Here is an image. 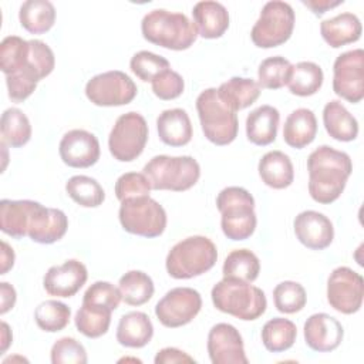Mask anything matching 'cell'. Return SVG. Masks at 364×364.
<instances>
[{
    "mask_svg": "<svg viewBox=\"0 0 364 364\" xmlns=\"http://www.w3.org/2000/svg\"><path fill=\"white\" fill-rule=\"evenodd\" d=\"M53 364H85L87 353L84 346L73 337L57 340L50 351Z\"/></svg>",
    "mask_w": 364,
    "mask_h": 364,
    "instance_id": "46",
    "label": "cell"
},
{
    "mask_svg": "<svg viewBox=\"0 0 364 364\" xmlns=\"http://www.w3.org/2000/svg\"><path fill=\"white\" fill-rule=\"evenodd\" d=\"M71 318L70 307L58 300L41 301L34 310L36 324L48 333L61 331L65 328Z\"/></svg>",
    "mask_w": 364,
    "mask_h": 364,
    "instance_id": "39",
    "label": "cell"
},
{
    "mask_svg": "<svg viewBox=\"0 0 364 364\" xmlns=\"http://www.w3.org/2000/svg\"><path fill=\"white\" fill-rule=\"evenodd\" d=\"M68 229L67 215L61 209L46 208L40 203L37 208L30 229L28 237L41 245H51L60 240Z\"/></svg>",
    "mask_w": 364,
    "mask_h": 364,
    "instance_id": "21",
    "label": "cell"
},
{
    "mask_svg": "<svg viewBox=\"0 0 364 364\" xmlns=\"http://www.w3.org/2000/svg\"><path fill=\"white\" fill-rule=\"evenodd\" d=\"M156 129L159 139L169 146H183L193 135L191 118L182 108L162 111L156 118Z\"/></svg>",
    "mask_w": 364,
    "mask_h": 364,
    "instance_id": "23",
    "label": "cell"
},
{
    "mask_svg": "<svg viewBox=\"0 0 364 364\" xmlns=\"http://www.w3.org/2000/svg\"><path fill=\"white\" fill-rule=\"evenodd\" d=\"M68 196L84 208H97L105 199V192L100 182L87 175L71 176L65 183Z\"/></svg>",
    "mask_w": 364,
    "mask_h": 364,
    "instance_id": "38",
    "label": "cell"
},
{
    "mask_svg": "<svg viewBox=\"0 0 364 364\" xmlns=\"http://www.w3.org/2000/svg\"><path fill=\"white\" fill-rule=\"evenodd\" d=\"M324 74L318 64L313 61H300L291 65L286 85L289 91L299 97H310L323 85Z\"/></svg>",
    "mask_w": 364,
    "mask_h": 364,
    "instance_id": "33",
    "label": "cell"
},
{
    "mask_svg": "<svg viewBox=\"0 0 364 364\" xmlns=\"http://www.w3.org/2000/svg\"><path fill=\"white\" fill-rule=\"evenodd\" d=\"M0 294H1V309H0V313L1 314H6L10 309L14 307V303H16V290L11 284L3 282L0 283Z\"/></svg>",
    "mask_w": 364,
    "mask_h": 364,
    "instance_id": "51",
    "label": "cell"
},
{
    "mask_svg": "<svg viewBox=\"0 0 364 364\" xmlns=\"http://www.w3.org/2000/svg\"><path fill=\"white\" fill-rule=\"evenodd\" d=\"M333 91L351 104L364 98V51L361 48L340 54L333 65Z\"/></svg>",
    "mask_w": 364,
    "mask_h": 364,
    "instance_id": "14",
    "label": "cell"
},
{
    "mask_svg": "<svg viewBox=\"0 0 364 364\" xmlns=\"http://www.w3.org/2000/svg\"><path fill=\"white\" fill-rule=\"evenodd\" d=\"M218 260L215 243L206 236H189L178 242L168 253L165 266L173 279H192L210 270Z\"/></svg>",
    "mask_w": 364,
    "mask_h": 364,
    "instance_id": "5",
    "label": "cell"
},
{
    "mask_svg": "<svg viewBox=\"0 0 364 364\" xmlns=\"http://www.w3.org/2000/svg\"><path fill=\"white\" fill-rule=\"evenodd\" d=\"M118 218L122 229L136 236L156 237L161 236L166 228V212L151 196L121 202Z\"/></svg>",
    "mask_w": 364,
    "mask_h": 364,
    "instance_id": "9",
    "label": "cell"
},
{
    "mask_svg": "<svg viewBox=\"0 0 364 364\" xmlns=\"http://www.w3.org/2000/svg\"><path fill=\"white\" fill-rule=\"evenodd\" d=\"M293 228L299 242L311 250H323L334 239L331 220L317 210L300 212L294 218Z\"/></svg>",
    "mask_w": 364,
    "mask_h": 364,
    "instance_id": "18",
    "label": "cell"
},
{
    "mask_svg": "<svg viewBox=\"0 0 364 364\" xmlns=\"http://www.w3.org/2000/svg\"><path fill=\"white\" fill-rule=\"evenodd\" d=\"M1 142L11 148L26 145L31 138V125L27 115L18 108H7L1 114Z\"/></svg>",
    "mask_w": 364,
    "mask_h": 364,
    "instance_id": "37",
    "label": "cell"
},
{
    "mask_svg": "<svg viewBox=\"0 0 364 364\" xmlns=\"http://www.w3.org/2000/svg\"><path fill=\"white\" fill-rule=\"evenodd\" d=\"M38 206L40 202L30 199H3L0 202V229L14 239L28 236V229Z\"/></svg>",
    "mask_w": 364,
    "mask_h": 364,
    "instance_id": "20",
    "label": "cell"
},
{
    "mask_svg": "<svg viewBox=\"0 0 364 364\" xmlns=\"http://www.w3.org/2000/svg\"><path fill=\"white\" fill-rule=\"evenodd\" d=\"M142 173L155 191L182 192L191 189L199 181L200 166L189 155H156L148 161Z\"/></svg>",
    "mask_w": 364,
    "mask_h": 364,
    "instance_id": "6",
    "label": "cell"
},
{
    "mask_svg": "<svg viewBox=\"0 0 364 364\" xmlns=\"http://www.w3.org/2000/svg\"><path fill=\"white\" fill-rule=\"evenodd\" d=\"M196 111L205 136L215 145H229L237 136V115L218 95L216 88H206L196 98Z\"/></svg>",
    "mask_w": 364,
    "mask_h": 364,
    "instance_id": "7",
    "label": "cell"
},
{
    "mask_svg": "<svg viewBox=\"0 0 364 364\" xmlns=\"http://www.w3.org/2000/svg\"><path fill=\"white\" fill-rule=\"evenodd\" d=\"M141 31L146 41L168 50H186L198 37L195 24L183 13L156 9L144 16Z\"/></svg>",
    "mask_w": 364,
    "mask_h": 364,
    "instance_id": "2",
    "label": "cell"
},
{
    "mask_svg": "<svg viewBox=\"0 0 364 364\" xmlns=\"http://www.w3.org/2000/svg\"><path fill=\"white\" fill-rule=\"evenodd\" d=\"M30 44L18 36H7L0 44V65L6 75H10L28 65Z\"/></svg>",
    "mask_w": 364,
    "mask_h": 364,
    "instance_id": "40",
    "label": "cell"
},
{
    "mask_svg": "<svg viewBox=\"0 0 364 364\" xmlns=\"http://www.w3.org/2000/svg\"><path fill=\"white\" fill-rule=\"evenodd\" d=\"M309 193L313 200L328 205L340 198L353 172L348 154L328 145L316 148L307 158Z\"/></svg>",
    "mask_w": 364,
    "mask_h": 364,
    "instance_id": "1",
    "label": "cell"
},
{
    "mask_svg": "<svg viewBox=\"0 0 364 364\" xmlns=\"http://www.w3.org/2000/svg\"><path fill=\"white\" fill-rule=\"evenodd\" d=\"M41 80L38 71L31 65L30 57H28V65L6 75V85H7V94L9 98L13 102H23L27 100L36 90L37 82Z\"/></svg>",
    "mask_w": 364,
    "mask_h": 364,
    "instance_id": "43",
    "label": "cell"
},
{
    "mask_svg": "<svg viewBox=\"0 0 364 364\" xmlns=\"http://www.w3.org/2000/svg\"><path fill=\"white\" fill-rule=\"evenodd\" d=\"M60 158L71 168H90L100 159L98 138L85 129L65 132L58 145Z\"/></svg>",
    "mask_w": 364,
    "mask_h": 364,
    "instance_id": "16",
    "label": "cell"
},
{
    "mask_svg": "<svg viewBox=\"0 0 364 364\" xmlns=\"http://www.w3.org/2000/svg\"><path fill=\"white\" fill-rule=\"evenodd\" d=\"M136 92L135 82L119 70L97 74L85 85L87 98L98 107L127 105L136 97Z\"/></svg>",
    "mask_w": 364,
    "mask_h": 364,
    "instance_id": "11",
    "label": "cell"
},
{
    "mask_svg": "<svg viewBox=\"0 0 364 364\" xmlns=\"http://www.w3.org/2000/svg\"><path fill=\"white\" fill-rule=\"evenodd\" d=\"M304 341L306 344L318 353H328L336 350L344 337V328L341 323L327 314H311L304 323Z\"/></svg>",
    "mask_w": 364,
    "mask_h": 364,
    "instance_id": "19",
    "label": "cell"
},
{
    "mask_svg": "<svg viewBox=\"0 0 364 364\" xmlns=\"http://www.w3.org/2000/svg\"><path fill=\"white\" fill-rule=\"evenodd\" d=\"M154 336V326L148 314L129 311L119 318L117 327V341L129 348L145 347Z\"/></svg>",
    "mask_w": 364,
    "mask_h": 364,
    "instance_id": "26",
    "label": "cell"
},
{
    "mask_svg": "<svg viewBox=\"0 0 364 364\" xmlns=\"http://www.w3.org/2000/svg\"><path fill=\"white\" fill-rule=\"evenodd\" d=\"M155 364H173V363H195V358L185 351L175 347H165L159 350L154 358Z\"/></svg>",
    "mask_w": 364,
    "mask_h": 364,
    "instance_id": "50",
    "label": "cell"
},
{
    "mask_svg": "<svg viewBox=\"0 0 364 364\" xmlns=\"http://www.w3.org/2000/svg\"><path fill=\"white\" fill-rule=\"evenodd\" d=\"M111 313L109 307L82 301L81 307L77 310L74 323L77 330L88 338H98L104 336L111 324Z\"/></svg>",
    "mask_w": 364,
    "mask_h": 364,
    "instance_id": "31",
    "label": "cell"
},
{
    "mask_svg": "<svg viewBox=\"0 0 364 364\" xmlns=\"http://www.w3.org/2000/svg\"><path fill=\"white\" fill-rule=\"evenodd\" d=\"M304 6H307L316 16H323L326 11H328L330 9H334L340 4H343V0H303L301 1Z\"/></svg>",
    "mask_w": 364,
    "mask_h": 364,
    "instance_id": "52",
    "label": "cell"
},
{
    "mask_svg": "<svg viewBox=\"0 0 364 364\" xmlns=\"http://www.w3.org/2000/svg\"><path fill=\"white\" fill-rule=\"evenodd\" d=\"M297 337V328L293 321L283 317H274L264 323L262 328V341L266 350L282 353L289 350Z\"/></svg>",
    "mask_w": 364,
    "mask_h": 364,
    "instance_id": "36",
    "label": "cell"
},
{
    "mask_svg": "<svg viewBox=\"0 0 364 364\" xmlns=\"http://www.w3.org/2000/svg\"><path fill=\"white\" fill-rule=\"evenodd\" d=\"M122 300L121 291L118 287L111 284L109 282H95L92 283L84 293L82 301L101 304L105 307H109L111 310H115Z\"/></svg>",
    "mask_w": 364,
    "mask_h": 364,
    "instance_id": "48",
    "label": "cell"
},
{
    "mask_svg": "<svg viewBox=\"0 0 364 364\" xmlns=\"http://www.w3.org/2000/svg\"><path fill=\"white\" fill-rule=\"evenodd\" d=\"M210 297L219 311L246 321L259 318L267 307L262 289L235 279L223 277L218 282L210 291Z\"/></svg>",
    "mask_w": 364,
    "mask_h": 364,
    "instance_id": "3",
    "label": "cell"
},
{
    "mask_svg": "<svg viewBox=\"0 0 364 364\" xmlns=\"http://www.w3.org/2000/svg\"><path fill=\"white\" fill-rule=\"evenodd\" d=\"M257 171L262 182L273 189H284L294 179L293 164L289 155L282 151L266 152L259 161Z\"/></svg>",
    "mask_w": 364,
    "mask_h": 364,
    "instance_id": "28",
    "label": "cell"
},
{
    "mask_svg": "<svg viewBox=\"0 0 364 364\" xmlns=\"http://www.w3.org/2000/svg\"><path fill=\"white\" fill-rule=\"evenodd\" d=\"M208 353L213 364L249 363L239 330L228 323H218L209 330Z\"/></svg>",
    "mask_w": 364,
    "mask_h": 364,
    "instance_id": "15",
    "label": "cell"
},
{
    "mask_svg": "<svg viewBox=\"0 0 364 364\" xmlns=\"http://www.w3.org/2000/svg\"><path fill=\"white\" fill-rule=\"evenodd\" d=\"M88 279V272L84 263L75 259L65 260L60 266H51L44 279V290L55 297H73L80 291Z\"/></svg>",
    "mask_w": 364,
    "mask_h": 364,
    "instance_id": "17",
    "label": "cell"
},
{
    "mask_svg": "<svg viewBox=\"0 0 364 364\" xmlns=\"http://www.w3.org/2000/svg\"><path fill=\"white\" fill-rule=\"evenodd\" d=\"M18 20L31 34L47 33L55 21V9L48 0H27L20 6Z\"/></svg>",
    "mask_w": 364,
    "mask_h": 364,
    "instance_id": "32",
    "label": "cell"
},
{
    "mask_svg": "<svg viewBox=\"0 0 364 364\" xmlns=\"http://www.w3.org/2000/svg\"><path fill=\"white\" fill-rule=\"evenodd\" d=\"M361 21L353 13H341L331 18L323 20L320 33L323 40L333 48L355 43L361 37Z\"/></svg>",
    "mask_w": 364,
    "mask_h": 364,
    "instance_id": "24",
    "label": "cell"
},
{
    "mask_svg": "<svg viewBox=\"0 0 364 364\" xmlns=\"http://www.w3.org/2000/svg\"><path fill=\"white\" fill-rule=\"evenodd\" d=\"M30 44V63L38 71L41 80L51 74L55 65L53 50L41 40H28Z\"/></svg>",
    "mask_w": 364,
    "mask_h": 364,
    "instance_id": "49",
    "label": "cell"
},
{
    "mask_svg": "<svg viewBox=\"0 0 364 364\" xmlns=\"http://www.w3.org/2000/svg\"><path fill=\"white\" fill-rule=\"evenodd\" d=\"M317 134V119L311 109L297 108L289 114L283 127L284 142L296 149L311 144Z\"/></svg>",
    "mask_w": 364,
    "mask_h": 364,
    "instance_id": "27",
    "label": "cell"
},
{
    "mask_svg": "<svg viewBox=\"0 0 364 364\" xmlns=\"http://www.w3.org/2000/svg\"><path fill=\"white\" fill-rule=\"evenodd\" d=\"M122 300L129 306H142L151 300L155 287L152 279L141 270H129L118 282Z\"/></svg>",
    "mask_w": 364,
    "mask_h": 364,
    "instance_id": "35",
    "label": "cell"
},
{
    "mask_svg": "<svg viewBox=\"0 0 364 364\" xmlns=\"http://www.w3.org/2000/svg\"><path fill=\"white\" fill-rule=\"evenodd\" d=\"M14 250L7 245V242L1 240V273L6 274L14 264Z\"/></svg>",
    "mask_w": 364,
    "mask_h": 364,
    "instance_id": "53",
    "label": "cell"
},
{
    "mask_svg": "<svg viewBox=\"0 0 364 364\" xmlns=\"http://www.w3.org/2000/svg\"><path fill=\"white\" fill-rule=\"evenodd\" d=\"M151 183L144 173L127 172L122 173L115 182V196L119 202L127 199L149 196Z\"/></svg>",
    "mask_w": 364,
    "mask_h": 364,
    "instance_id": "45",
    "label": "cell"
},
{
    "mask_svg": "<svg viewBox=\"0 0 364 364\" xmlns=\"http://www.w3.org/2000/svg\"><path fill=\"white\" fill-rule=\"evenodd\" d=\"M273 301L280 313L293 314L306 306L307 294L300 283L286 280L273 289Z\"/></svg>",
    "mask_w": 364,
    "mask_h": 364,
    "instance_id": "42",
    "label": "cell"
},
{
    "mask_svg": "<svg viewBox=\"0 0 364 364\" xmlns=\"http://www.w3.org/2000/svg\"><path fill=\"white\" fill-rule=\"evenodd\" d=\"M193 24L203 38H219L229 27V13L219 1H199L192 9Z\"/></svg>",
    "mask_w": 364,
    "mask_h": 364,
    "instance_id": "22",
    "label": "cell"
},
{
    "mask_svg": "<svg viewBox=\"0 0 364 364\" xmlns=\"http://www.w3.org/2000/svg\"><path fill=\"white\" fill-rule=\"evenodd\" d=\"M294 11L286 1H267L252 27L250 38L259 48H272L284 44L294 28Z\"/></svg>",
    "mask_w": 364,
    "mask_h": 364,
    "instance_id": "8",
    "label": "cell"
},
{
    "mask_svg": "<svg viewBox=\"0 0 364 364\" xmlns=\"http://www.w3.org/2000/svg\"><path fill=\"white\" fill-rule=\"evenodd\" d=\"M323 124L327 134L341 142L354 141L358 135V122L337 100L324 105Z\"/></svg>",
    "mask_w": 364,
    "mask_h": 364,
    "instance_id": "29",
    "label": "cell"
},
{
    "mask_svg": "<svg viewBox=\"0 0 364 364\" xmlns=\"http://www.w3.org/2000/svg\"><path fill=\"white\" fill-rule=\"evenodd\" d=\"M13 336H11V330L9 327L7 323H1V353H6V350L9 348V346L11 344Z\"/></svg>",
    "mask_w": 364,
    "mask_h": 364,
    "instance_id": "54",
    "label": "cell"
},
{
    "mask_svg": "<svg viewBox=\"0 0 364 364\" xmlns=\"http://www.w3.org/2000/svg\"><path fill=\"white\" fill-rule=\"evenodd\" d=\"M129 68L141 81H152L158 74L171 67L169 61L162 55L142 50L132 55Z\"/></svg>",
    "mask_w": 364,
    "mask_h": 364,
    "instance_id": "44",
    "label": "cell"
},
{
    "mask_svg": "<svg viewBox=\"0 0 364 364\" xmlns=\"http://www.w3.org/2000/svg\"><path fill=\"white\" fill-rule=\"evenodd\" d=\"M216 206L220 212V228L230 240L249 239L256 229L255 199L240 186H228L216 198Z\"/></svg>",
    "mask_w": 364,
    "mask_h": 364,
    "instance_id": "4",
    "label": "cell"
},
{
    "mask_svg": "<svg viewBox=\"0 0 364 364\" xmlns=\"http://www.w3.org/2000/svg\"><path fill=\"white\" fill-rule=\"evenodd\" d=\"M280 114L272 105H260L246 118V136L259 146H266L276 139Z\"/></svg>",
    "mask_w": 364,
    "mask_h": 364,
    "instance_id": "25",
    "label": "cell"
},
{
    "mask_svg": "<svg viewBox=\"0 0 364 364\" xmlns=\"http://www.w3.org/2000/svg\"><path fill=\"white\" fill-rule=\"evenodd\" d=\"M260 272V262L257 256L249 249L232 250L222 267L225 279H235L246 283H252L257 279Z\"/></svg>",
    "mask_w": 364,
    "mask_h": 364,
    "instance_id": "34",
    "label": "cell"
},
{
    "mask_svg": "<svg viewBox=\"0 0 364 364\" xmlns=\"http://www.w3.org/2000/svg\"><path fill=\"white\" fill-rule=\"evenodd\" d=\"M151 84H152L154 94L159 100H164V101L178 98L183 92V88H185V82H183L182 75L179 73L171 70V68L158 74L151 81Z\"/></svg>",
    "mask_w": 364,
    "mask_h": 364,
    "instance_id": "47",
    "label": "cell"
},
{
    "mask_svg": "<svg viewBox=\"0 0 364 364\" xmlns=\"http://www.w3.org/2000/svg\"><path fill=\"white\" fill-rule=\"evenodd\" d=\"M363 276L347 266L336 267L327 280V301L338 313H357L363 304Z\"/></svg>",
    "mask_w": 364,
    "mask_h": 364,
    "instance_id": "12",
    "label": "cell"
},
{
    "mask_svg": "<svg viewBox=\"0 0 364 364\" xmlns=\"http://www.w3.org/2000/svg\"><path fill=\"white\" fill-rule=\"evenodd\" d=\"M219 98L235 112L250 107L260 95L259 84L252 78L232 77L218 88Z\"/></svg>",
    "mask_w": 364,
    "mask_h": 364,
    "instance_id": "30",
    "label": "cell"
},
{
    "mask_svg": "<svg viewBox=\"0 0 364 364\" xmlns=\"http://www.w3.org/2000/svg\"><path fill=\"white\" fill-rule=\"evenodd\" d=\"M291 63L280 55L269 57L263 60L257 70L259 87L267 90H279L286 85L289 74L291 71Z\"/></svg>",
    "mask_w": 364,
    "mask_h": 364,
    "instance_id": "41",
    "label": "cell"
},
{
    "mask_svg": "<svg viewBox=\"0 0 364 364\" xmlns=\"http://www.w3.org/2000/svg\"><path fill=\"white\" fill-rule=\"evenodd\" d=\"M202 307V297L192 287L171 289L155 306V316L168 328L182 327L191 323Z\"/></svg>",
    "mask_w": 364,
    "mask_h": 364,
    "instance_id": "13",
    "label": "cell"
},
{
    "mask_svg": "<svg viewBox=\"0 0 364 364\" xmlns=\"http://www.w3.org/2000/svg\"><path fill=\"white\" fill-rule=\"evenodd\" d=\"M146 141L148 124L145 118L129 111L117 118L108 136V148L117 161L131 162L142 154Z\"/></svg>",
    "mask_w": 364,
    "mask_h": 364,
    "instance_id": "10",
    "label": "cell"
}]
</instances>
